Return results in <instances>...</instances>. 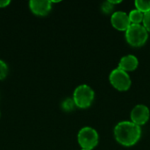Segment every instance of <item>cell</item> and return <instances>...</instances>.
<instances>
[{"instance_id":"1","label":"cell","mask_w":150,"mask_h":150,"mask_svg":"<svg viewBox=\"0 0 150 150\" xmlns=\"http://www.w3.org/2000/svg\"><path fill=\"white\" fill-rule=\"evenodd\" d=\"M142 135L141 127L132 121H121L114 128L116 141L123 146L131 147L138 142Z\"/></svg>"},{"instance_id":"2","label":"cell","mask_w":150,"mask_h":150,"mask_svg":"<svg viewBox=\"0 0 150 150\" xmlns=\"http://www.w3.org/2000/svg\"><path fill=\"white\" fill-rule=\"evenodd\" d=\"M148 31L142 25H134L127 28L126 31V39L128 44L133 47H142L148 40Z\"/></svg>"},{"instance_id":"3","label":"cell","mask_w":150,"mask_h":150,"mask_svg":"<svg viewBox=\"0 0 150 150\" xmlns=\"http://www.w3.org/2000/svg\"><path fill=\"white\" fill-rule=\"evenodd\" d=\"M94 91L87 84H81L77 86L73 94V100L75 105L82 109L91 106L94 100Z\"/></svg>"},{"instance_id":"4","label":"cell","mask_w":150,"mask_h":150,"mask_svg":"<svg viewBox=\"0 0 150 150\" xmlns=\"http://www.w3.org/2000/svg\"><path fill=\"white\" fill-rule=\"evenodd\" d=\"M77 141L82 149L92 150L98 143V134L94 128L84 127L79 131Z\"/></svg>"},{"instance_id":"5","label":"cell","mask_w":150,"mask_h":150,"mask_svg":"<svg viewBox=\"0 0 150 150\" xmlns=\"http://www.w3.org/2000/svg\"><path fill=\"white\" fill-rule=\"evenodd\" d=\"M109 80L111 84L120 91H126L131 86V78L127 72L117 68L113 69L110 76Z\"/></svg>"},{"instance_id":"6","label":"cell","mask_w":150,"mask_h":150,"mask_svg":"<svg viewBox=\"0 0 150 150\" xmlns=\"http://www.w3.org/2000/svg\"><path fill=\"white\" fill-rule=\"evenodd\" d=\"M150 112L148 106L144 105H137L131 112L132 122L138 126H142L149 120Z\"/></svg>"},{"instance_id":"7","label":"cell","mask_w":150,"mask_h":150,"mask_svg":"<svg viewBox=\"0 0 150 150\" xmlns=\"http://www.w3.org/2000/svg\"><path fill=\"white\" fill-rule=\"evenodd\" d=\"M31 11L37 16H46L52 9V1L48 0H31L29 2Z\"/></svg>"},{"instance_id":"8","label":"cell","mask_w":150,"mask_h":150,"mask_svg":"<svg viewBox=\"0 0 150 150\" xmlns=\"http://www.w3.org/2000/svg\"><path fill=\"white\" fill-rule=\"evenodd\" d=\"M112 25L114 28L119 31H127V28L131 25L129 16L124 11H115L111 18Z\"/></svg>"},{"instance_id":"9","label":"cell","mask_w":150,"mask_h":150,"mask_svg":"<svg viewBox=\"0 0 150 150\" xmlns=\"http://www.w3.org/2000/svg\"><path fill=\"white\" fill-rule=\"evenodd\" d=\"M139 64V61L136 56L133 54H128L124 57H122L119 62V69L128 72V71H134L137 69Z\"/></svg>"},{"instance_id":"10","label":"cell","mask_w":150,"mask_h":150,"mask_svg":"<svg viewBox=\"0 0 150 150\" xmlns=\"http://www.w3.org/2000/svg\"><path fill=\"white\" fill-rule=\"evenodd\" d=\"M128 16H129V19H130L131 24H134V25H141V23L143 21L144 13H142L139 10L135 9V10L131 11Z\"/></svg>"},{"instance_id":"11","label":"cell","mask_w":150,"mask_h":150,"mask_svg":"<svg viewBox=\"0 0 150 150\" xmlns=\"http://www.w3.org/2000/svg\"><path fill=\"white\" fill-rule=\"evenodd\" d=\"M136 9L142 11V13H147L150 11V0L144 1V0H136L134 2Z\"/></svg>"},{"instance_id":"12","label":"cell","mask_w":150,"mask_h":150,"mask_svg":"<svg viewBox=\"0 0 150 150\" xmlns=\"http://www.w3.org/2000/svg\"><path fill=\"white\" fill-rule=\"evenodd\" d=\"M75 102L72 98H66L62 104V109L65 111V112H70L74 109V106H75Z\"/></svg>"},{"instance_id":"13","label":"cell","mask_w":150,"mask_h":150,"mask_svg":"<svg viewBox=\"0 0 150 150\" xmlns=\"http://www.w3.org/2000/svg\"><path fill=\"white\" fill-rule=\"evenodd\" d=\"M7 73H8L7 64L4 61L0 60V80L4 79L7 76Z\"/></svg>"},{"instance_id":"14","label":"cell","mask_w":150,"mask_h":150,"mask_svg":"<svg viewBox=\"0 0 150 150\" xmlns=\"http://www.w3.org/2000/svg\"><path fill=\"white\" fill-rule=\"evenodd\" d=\"M143 26L145 27V29L148 31V33H150V11L144 13V18H143Z\"/></svg>"},{"instance_id":"15","label":"cell","mask_w":150,"mask_h":150,"mask_svg":"<svg viewBox=\"0 0 150 150\" xmlns=\"http://www.w3.org/2000/svg\"><path fill=\"white\" fill-rule=\"evenodd\" d=\"M113 9V4L110 3V1H106L102 4V10L105 13H109L112 11Z\"/></svg>"},{"instance_id":"16","label":"cell","mask_w":150,"mask_h":150,"mask_svg":"<svg viewBox=\"0 0 150 150\" xmlns=\"http://www.w3.org/2000/svg\"><path fill=\"white\" fill-rule=\"evenodd\" d=\"M11 4L10 0H0V8H4Z\"/></svg>"},{"instance_id":"17","label":"cell","mask_w":150,"mask_h":150,"mask_svg":"<svg viewBox=\"0 0 150 150\" xmlns=\"http://www.w3.org/2000/svg\"><path fill=\"white\" fill-rule=\"evenodd\" d=\"M110 1V3L111 4H112L113 5L114 4H120V3H121V1H113V0H109Z\"/></svg>"},{"instance_id":"18","label":"cell","mask_w":150,"mask_h":150,"mask_svg":"<svg viewBox=\"0 0 150 150\" xmlns=\"http://www.w3.org/2000/svg\"><path fill=\"white\" fill-rule=\"evenodd\" d=\"M82 150H91V149H82Z\"/></svg>"}]
</instances>
